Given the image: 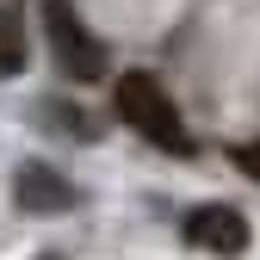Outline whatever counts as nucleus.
Wrapping results in <instances>:
<instances>
[{"mask_svg":"<svg viewBox=\"0 0 260 260\" xmlns=\"http://www.w3.org/2000/svg\"><path fill=\"white\" fill-rule=\"evenodd\" d=\"M118 118L137 130V137H149L161 155H192V130H186L180 106L168 100V87H161L155 75L130 69V75L118 81Z\"/></svg>","mask_w":260,"mask_h":260,"instance_id":"nucleus-1","label":"nucleus"},{"mask_svg":"<svg viewBox=\"0 0 260 260\" xmlns=\"http://www.w3.org/2000/svg\"><path fill=\"white\" fill-rule=\"evenodd\" d=\"M44 31H50V50H56L62 75H75V81H100L106 75V50L81 25V13L69 7V0H44Z\"/></svg>","mask_w":260,"mask_h":260,"instance_id":"nucleus-2","label":"nucleus"},{"mask_svg":"<svg viewBox=\"0 0 260 260\" xmlns=\"http://www.w3.org/2000/svg\"><path fill=\"white\" fill-rule=\"evenodd\" d=\"M248 236H254L248 217L230 211V205H199V211H186V242L205 248V254H242Z\"/></svg>","mask_w":260,"mask_h":260,"instance_id":"nucleus-3","label":"nucleus"},{"mask_svg":"<svg viewBox=\"0 0 260 260\" xmlns=\"http://www.w3.org/2000/svg\"><path fill=\"white\" fill-rule=\"evenodd\" d=\"M19 205L38 211V217H62L75 205V186L62 180L50 161H25V168H19Z\"/></svg>","mask_w":260,"mask_h":260,"instance_id":"nucleus-4","label":"nucleus"},{"mask_svg":"<svg viewBox=\"0 0 260 260\" xmlns=\"http://www.w3.org/2000/svg\"><path fill=\"white\" fill-rule=\"evenodd\" d=\"M25 69V13L0 0V81Z\"/></svg>","mask_w":260,"mask_h":260,"instance_id":"nucleus-5","label":"nucleus"},{"mask_svg":"<svg viewBox=\"0 0 260 260\" xmlns=\"http://www.w3.org/2000/svg\"><path fill=\"white\" fill-rule=\"evenodd\" d=\"M236 168H248V174L260 180V143H242V149H236Z\"/></svg>","mask_w":260,"mask_h":260,"instance_id":"nucleus-6","label":"nucleus"}]
</instances>
